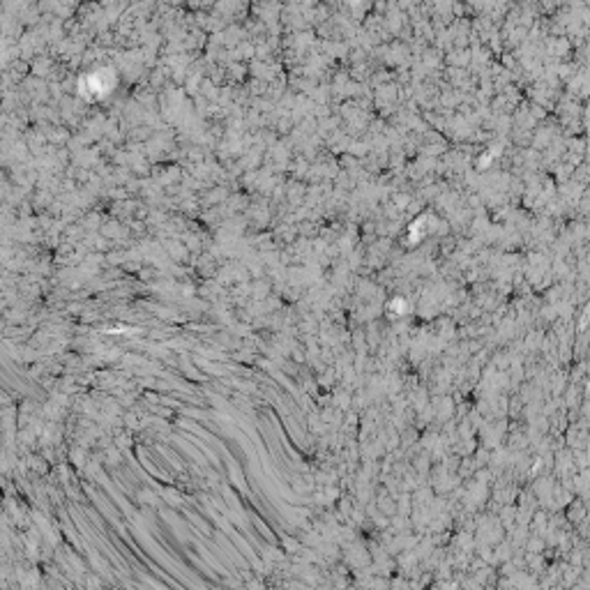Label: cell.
I'll use <instances>...</instances> for the list:
<instances>
[{"label": "cell", "instance_id": "cell-1", "mask_svg": "<svg viewBox=\"0 0 590 590\" xmlns=\"http://www.w3.org/2000/svg\"><path fill=\"white\" fill-rule=\"evenodd\" d=\"M86 81L90 83V88L83 90V93H86L88 97L97 99V97H102V95H106V93H111L115 77H113V72H109V70H99V72H95V74H90V77H88Z\"/></svg>", "mask_w": 590, "mask_h": 590}]
</instances>
